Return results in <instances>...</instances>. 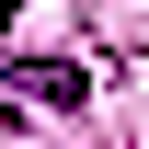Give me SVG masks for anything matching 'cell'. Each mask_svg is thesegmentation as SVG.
Instances as JSON below:
<instances>
[{
	"mask_svg": "<svg viewBox=\"0 0 149 149\" xmlns=\"http://www.w3.org/2000/svg\"><path fill=\"white\" fill-rule=\"evenodd\" d=\"M12 80H23L35 103H80V92H92V69H80V57H12Z\"/></svg>",
	"mask_w": 149,
	"mask_h": 149,
	"instance_id": "obj_1",
	"label": "cell"
}]
</instances>
